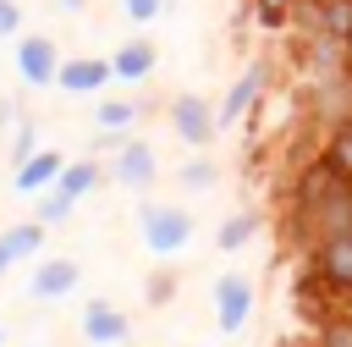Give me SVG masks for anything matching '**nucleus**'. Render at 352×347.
I'll return each instance as SVG.
<instances>
[{"label":"nucleus","mask_w":352,"mask_h":347,"mask_svg":"<svg viewBox=\"0 0 352 347\" xmlns=\"http://www.w3.org/2000/svg\"><path fill=\"white\" fill-rule=\"evenodd\" d=\"M138 226H143V248L154 259H176L192 242V209L187 204H165V198H138Z\"/></svg>","instance_id":"1"},{"label":"nucleus","mask_w":352,"mask_h":347,"mask_svg":"<svg viewBox=\"0 0 352 347\" xmlns=\"http://www.w3.org/2000/svg\"><path fill=\"white\" fill-rule=\"evenodd\" d=\"M308 286L324 297H352V231H330L308 248Z\"/></svg>","instance_id":"2"},{"label":"nucleus","mask_w":352,"mask_h":347,"mask_svg":"<svg viewBox=\"0 0 352 347\" xmlns=\"http://www.w3.org/2000/svg\"><path fill=\"white\" fill-rule=\"evenodd\" d=\"M270 77H275V61H270V55H253V61L242 66V77H236V83L226 88V99L214 105V110H220V132H231V127H242V121L253 116V105L264 99Z\"/></svg>","instance_id":"3"},{"label":"nucleus","mask_w":352,"mask_h":347,"mask_svg":"<svg viewBox=\"0 0 352 347\" xmlns=\"http://www.w3.org/2000/svg\"><path fill=\"white\" fill-rule=\"evenodd\" d=\"M165 121H170V132H176L187 149H209V143L220 138V110H214L209 99H198V94H176L170 110H165Z\"/></svg>","instance_id":"4"},{"label":"nucleus","mask_w":352,"mask_h":347,"mask_svg":"<svg viewBox=\"0 0 352 347\" xmlns=\"http://www.w3.org/2000/svg\"><path fill=\"white\" fill-rule=\"evenodd\" d=\"M253 308H258L253 281H248V275H236V270H226V275L214 281V325H220V336H231V341H236V336L248 330Z\"/></svg>","instance_id":"5"},{"label":"nucleus","mask_w":352,"mask_h":347,"mask_svg":"<svg viewBox=\"0 0 352 347\" xmlns=\"http://www.w3.org/2000/svg\"><path fill=\"white\" fill-rule=\"evenodd\" d=\"M110 182L126 187V193H154V182H160V154H154V143L126 138V143L110 154Z\"/></svg>","instance_id":"6"},{"label":"nucleus","mask_w":352,"mask_h":347,"mask_svg":"<svg viewBox=\"0 0 352 347\" xmlns=\"http://www.w3.org/2000/svg\"><path fill=\"white\" fill-rule=\"evenodd\" d=\"M60 72V44L50 33H16V77L28 88H55Z\"/></svg>","instance_id":"7"},{"label":"nucleus","mask_w":352,"mask_h":347,"mask_svg":"<svg viewBox=\"0 0 352 347\" xmlns=\"http://www.w3.org/2000/svg\"><path fill=\"white\" fill-rule=\"evenodd\" d=\"M82 341H88V347H126V341H132L126 308H116L110 297L82 303Z\"/></svg>","instance_id":"8"},{"label":"nucleus","mask_w":352,"mask_h":347,"mask_svg":"<svg viewBox=\"0 0 352 347\" xmlns=\"http://www.w3.org/2000/svg\"><path fill=\"white\" fill-rule=\"evenodd\" d=\"M116 83V66L104 61V55H72V61H60V72H55V88L60 94H104Z\"/></svg>","instance_id":"9"},{"label":"nucleus","mask_w":352,"mask_h":347,"mask_svg":"<svg viewBox=\"0 0 352 347\" xmlns=\"http://www.w3.org/2000/svg\"><path fill=\"white\" fill-rule=\"evenodd\" d=\"M77 281H82L77 259H38L33 275H28V297H38V303H60V297L77 292Z\"/></svg>","instance_id":"10"},{"label":"nucleus","mask_w":352,"mask_h":347,"mask_svg":"<svg viewBox=\"0 0 352 347\" xmlns=\"http://www.w3.org/2000/svg\"><path fill=\"white\" fill-rule=\"evenodd\" d=\"M110 66H116V83H148V77H154V66H160V44H154V39H143V33H132L126 44H116Z\"/></svg>","instance_id":"11"},{"label":"nucleus","mask_w":352,"mask_h":347,"mask_svg":"<svg viewBox=\"0 0 352 347\" xmlns=\"http://www.w3.org/2000/svg\"><path fill=\"white\" fill-rule=\"evenodd\" d=\"M60 165H66V154H60V149H38V154L16 160V171H11V187H16L22 198H38L44 187H55Z\"/></svg>","instance_id":"12"},{"label":"nucleus","mask_w":352,"mask_h":347,"mask_svg":"<svg viewBox=\"0 0 352 347\" xmlns=\"http://www.w3.org/2000/svg\"><path fill=\"white\" fill-rule=\"evenodd\" d=\"M44 231H50V226H44L38 215H33V220H22V226H6V231H0V248H6V259H11V264H22V259H38V253H44Z\"/></svg>","instance_id":"13"},{"label":"nucleus","mask_w":352,"mask_h":347,"mask_svg":"<svg viewBox=\"0 0 352 347\" xmlns=\"http://www.w3.org/2000/svg\"><path fill=\"white\" fill-rule=\"evenodd\" d=\"M99 182H104V165H99V160H88V154H82V160H66V165H60V176H55V187H60L66 198H88Z\"/></svg>","instance_id":"14"},{"label":"nucleus","mask_w":352,"mask_h":347,"mask_svg":"<svg viewBox=\"0 0 352 347\" xmlns=\"http://www.w3.org/2000/svg\"><path fill=\"white\" fill-rule=\"evenodd\" d=\"M297 6H302V0H248V17H253L270 39H280V33L297 28Z\"/></svg>","instance_id":"15"},{"label":"nucleus","mask_w":352,"mask_h":347,"mask_svg":"<svg viewBox=\"0 0 352 347\" xmlns=\"http://www.w3.org/2000/svg\"><path fill=\"white\" fill-rule=\"evenodd\" d=\"M253 231H258V209H231L220 220V231H214V248L220 253H242L253 242Z\"/></svg>","instance_id":"16"},{"label":"nucleus","mask_w":352,"mask_h":347,"mask_svg":"<svg viewBox=\"0 0 352 347\" xmlns=\"http://www.w3.org/2000/svg\"><path fill=\"white\" fill-rule=\"evenodd\" d=\"M138 116H143V105H138V99H99L94 127H99V132H132V127H138Z\"/></svg>","instance_id":"17"},{"label":"nucleus","mask_w":352,"mask_h":347,"mask_svg":"<svg viewBox=\"0 0 352 347\" xmlns=\"http://www.w3.org/2000/svg\"><path fill=\"white\" fill-rule=\"evenodd\" d=\"M319 160H324L330 171H341V176H352V116L330 127V138H324V149H319Z\"/></svg>","instance_id":"18"},{"label":"nucleus","mask_w":352,"mask_h":347,"mask_svg":"<svg viewBox=\"0 0 352 347\" xmlns=\"http://www.w3.org/2000/svg\"><path fill=\"white\" fill-rule=\"evenodd\" d=\"M176 182L187 187V193H209L214 182H220V165L204 154V149H192V160H182V171H176Z\"/></svg>","instance_id":"19"},{"label":"nucleus","mask_w":352,"mask_h":347,"mask_svg":"<svg viewBox=\"0 0 352 347\" xmlns=\"http://www.w3.org/2000/svg\"><path fill=\"white\" fill-rule=\"evenodd\" d=\"M72 209H77V198H66L60 187H44V193H38V204H33V215H38L44 226H60V220H72Z\"/></svg>","instance_id":"20"},{"label":"nucleus","mask_w":352,"mask_h":347,"mask_svg":"<svg viewBox=\"0 0 352 347\" xmlns=\"http://www.w3.org/2000/svg\"><path fill=\"white\" fill-rule=\"evenodd\" d=\"M314 347H352V314H324L314 325Z\"/></svg>","instance_id":"21"},{"label":"nucleus","mask_w":352,"mask_h":347,"mask_svg":"<svg viewBox=\"0 0 352 347\" xmlns=\"http://www.w3.org/2000/svg\"><path fill=\"white\" fill-rule=\"evenodd\" d=\"M165 6H170V0H121V17H126L132 28H148V22L165 17Z\"/></svg>","instance_id":"22"},{"label":"nucleus","mask_w":352,"mask_h":347,"mask_svg":"<svg viewBox=\"0 0 352 347\" xmlns=\"http://www.w3.org/2000/svg\"><path fill=\"white\" fill-rule=\"evenodd\" d=\"M28 154H38V127L22 116V127H16V138H11V160H28Z\"/></svg>","instance_id":"23"},{"label":"nucleus","mask_w":352,"mask_h":347,"mask_svg":"<svg viewBox=\"0 0 352 347\" xmlns=\"http://www.w3.org/2000/svg\"><path fill=\"white\" fill-rule=\"evenodd\" d=\"M16 33H22V6L0 0V39H16Z\"/></svg>","instance_id":"24"},{"label":"nucleus","mask_w":352,"mask_h":347,"mask_svg":"<svg viewBox=\"0 0 352 347\" xmlns=\"http://www.w3.org/2000/svg\"><path fill=\"white\" fill-rule=\"evenodd\" d=\"M170 292H176V281H170L165 270H160V275H154V281L143 286V297H148V303H170Z\"/></svg>","instance_id":"25"},{"label":"nucleus","mask_w":352,"mask_h":347,"mask_svg":"<svg viewBox=\"0 0 352 347\" xmlns=\"http://www.w3.org/2000/svg\"><path fill=\"white\" fill-rule=\"evenodd\" d=\"M55 6H66V11H82V6H88V0H55Z\"/></svg>","instance_id":"26"},{"label":"nucleus","mask_w":352,"mask_h":347,"mask_svg":"<svg viewBox=\"0 0 352 347\" xmlns=\"http://www.w3.org/2000/svg\"><path fill=\"white\" fill-rule=\"evenodd\" d=\"M6 270H11V259H6V248H0V275H6Z\"/></svg>","instance_id":"27"},{"label":"nucleus","mask_w":352,"mask_h":347,"mask_svg":"<svg viewBox=\"0 0 352 347\" xmlns=\"http://www.w3.org/2000/svg\"><path fill=\"white\" fill-rule=\"evenodd\" d=\"M0 347H6V330H0Z\"/></svg>","instance_id":"28"}]
</instances>
